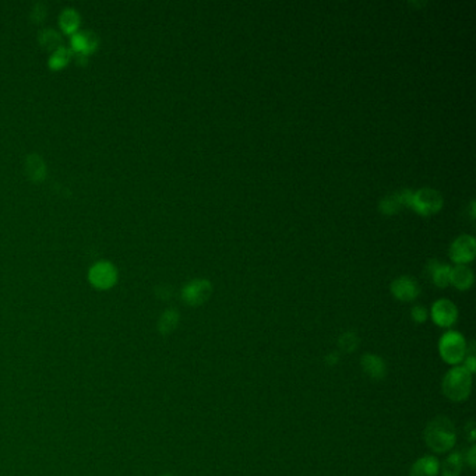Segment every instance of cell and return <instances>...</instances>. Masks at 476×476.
<instances>
[{"mask_svg":"<svg viewBox=\"0 0 476 476\" xmlns=\"http://www.w3.org/2000/svg\"><path fill=\"white\" fill-rule=\"evenodd\" d=\"M425 441L434 452L450 451L457 441L454 423L447 416L434 418L425 429Z\"/></svg>","mask_w":476,"mask_h":476,"instance_id":"1","label":"cell"},{"mask_svg":"<svg viewBox=\"0 0 476 476\" xmlns=\"http://www.w3.org/2000/svg\"><path fill=\"white\" fill-rule=\"evenodd\" d=\"M441 390L451 401L459 403L466 400L472 390V374L464 366H454L446 373Z\"/></svg>","mask_w":476,"mask_h":476,"instance_id":"2","label":"cell"},{"mask_svg":"<svg viewBox=\"0 0 476 476\" xmlns=\"http://www.w3.org/2000/svg\"><path fill=\"white\" fill-rule=\"evenodd\" d=\"M466 349H468V345L465 342V338L462 337V334L457 331H447L440 338V342H439L440 356L446 363L451 366H458L459 363H462V360L468 355Z\"/></svg>","mask_w":476,"mask_h":476,"instance_id":"3","label":"cell"},{"mask_svg":"<svg viewBox=\"0 0 476 476\" xmlns=\"http://www.w3.org/2000/svg\"><path fill=\"white\" fill-rule=\"evenodd\" d=\"M411 207L422 215L434 214L443 207V196L436 188L423 187L418 192H412Z\"/></svg>","mask_w":476,"mask_h":476,"instance_id":"4","label":"cell"},{"mask_svg":"<svg viewBox=\"0 0 476 476\" xmlns=\"http://www.w3.org/2000/svg\"><path fill=\"white\" fill-rule=\"evenodd\" d=\"M88 279L92 287L97 290H109L118 281L116 267L108 261H100L91 267L88 272Z\"/></svg>","mask_w":476,"mask_h":476,"instance_id":"5","label":"cell"},{"mask_svg":"<svg viewBox=\"0 0 476 476\" xmlns=\"http://www.w3.org/2000/svg\"><path fill=\"white\" fill-rule=\"evenodd\" d=\"M213 292V285L207 279H195L182 290L183 301L190 306L203 305Z\"/></svg>","mask_w":476,"mask_h":476,"instance_id":"6","label":"cell"},{"mask_svg":"<svg viewBox=\"0 0 476 476\" xmlns=\"http://www.w3.org/2000/svg\"><path fill=\"white\" fill-rule=\"evenodd\" d=\"M458 317L457 306L448 299H440L432 306V319L439 327H451Z\"/></svg>","mask_w":476,"mask_h":476,"instance_id":"7","label":"cell"},{"mask_svg":"<svg viewBox=\"0 0 476 476\" xmlns=\"http://www.w3.org/2000/svg\"><path fill=\"white\" fill-rule=\"evenodd\" d=\"M475 252H476V242L473 236L461 235L452 242L451 249H450V256L458 264H465L475 257Z\"/></svg>","mask_w":476,"mask_h":476,"instance_id":"8","label":"cell"},{"mask_svg":"<svg viewBox=\"0 0 476 476\" xmlns=\"http://www.w3.org/2000/svg\"><path fill=\"white\" fill-rule=\"evenodd\" d=\"M391 292L397 299L409 302L418 298L421 290L418 282L412 276H400L391 283Z\"/></svg>","mask_w":476,"mask_h":476,"instance_id":"9","label":"cell"},{"mask_svg":"<svg viewBox=\"0 0 476 476\" xmlns=\"http://www.w3.org/2000/svg\"><path fill=\"white\" fill-rule=\"evenodd\" d=\"M360 364L366 376H369L373 380H382L386 376L387 367L385 360L373 353H364L360 359Z\"/></svg>","mask_w":476,"mask_h":476,"instance_id":"10","label":"cell"},{"mask_svg":"<svg viewBox=\"0 0 476 476\" xmlns=\"http://www.w3.org/2000/svg\"><path fill=\"white\" fill-rule=\"evenodd\" d=\"M440 464L432 455H423L415 461L411 468L409 476H439Z\"/></svg>","mask_w":476,"mask_h":476,"instance_id":"11","label":"cell"},{"mask_svg":"<svg viewBox=\"0 0 476 476\" xmlns=\"http://www.w3.org/2000/svg\"><path fill=\"white\" fill-rule=\"evenodd\" d=\"M450 283H452L455 288L465 291L470 288V285L473 283V272L469 267L465 264H459L454 268H451V275H450Z\"/></svg>","mask_w":476,"mask_h":476,"instance_id":"12","label":"cell"},{"mask_svg":"<svg viewBox=\"0 0 476 476\" xmlns=\"http://www.w3.org/2000/svg\"><path fill=\"white\" fill-rule=\"evenodd\" d=\"M98 39L92 33H76L71 35V46L76 52L81 53L82 56L91 53L97 48Z\"/></svg>","mask_w":476,"mask_h":476,"instance_id":"13","label":"cell"},{"mask_svg":"<svg viewBox=\"0 0 476 476\" xmlns=\"http://www.w3.org/2000/svg\"><path fill=\"white\" fill-rule=\"evenodd\" d=\"M427 271L432 274L433 282L440 288H446L450 285V275H451V267L446 264H440L436 260L429 261Z\"/></svg>","mask_w":476,"mask_h":476,"instance_id":"14","label":"cell"},{"mask_svg":"<svg viewBox=\"0 0 476 476\" xmlns=\"http://www.w3.org/2000/svg\"><path fill=\"white\" fill-rule=\"evenodd\" d=\"M464 466V455L459 451L451 452L441 466V476H459Z\"/></svg>","mask_w":476,"mask_h":476,"instance_id":"15","label":"cell"},{"mask_svg":"<svg viewBox=\"0 0 476 476\" xmlns=\"http://www.w3.org/2000/svg\"><path fill=\"white\" fill-rule=\"evenodd\" d=\"M179 324V313L175 309H168L164 312V315L161 316L159 321H158V331L162 335H168L170 333H173V330L177 327Z\"/></svg>","mask_w":476,"mask_h":476,"instance_id":"16","label":"cell"},{"mask_svg":"<svg viewBox=\"0 0 476 476\" xmlns=\"http://www.w3.org/2000/svg\"><path fill=\"white\" fill-rule=\"evenodd\" d=\"M60 26L66 34H76L78 26H80V16L74 9H66L60 15Z\"/></svg>","mask_w":476,"mask_h":476,"instance_id":"17","label":"cell"},{"mask_svg":"<svg viewBox=\"0 0 476 476\" xmlns=\"http://www.w3.org/2000/svg\"><path fill=\"white\" fill-rule=\"evenodd\" d=\"M401 207H404V204H403V199H401L400 192L385 197L382 200V203H380V211H382L383 214H389V215L396 214Z\"/></svg>","mask_w":476,"mask_h":476,"instance_id":"18","label":"cell"},{"mask_svg":"<svg viewBox=\"0 0 476 476\" xmlns=\"http://www.w3.org/2000/svg\"><path fill=\"white\" fill-rule=\"evenodd\" d=\"M27 172L33 180H42L45 176V165L38 155H30L27 159Z\"/></svg>","mask_w":476,"mask_h":476,"instance_id":"19","label":"cell"},{"mask_svg":"<svg viewBox=\"0 0 476 476\" xmlns=\"http://www.w3.org/2000/svg\"><path fill=\"white\" fill-rule=\"evenodd\" d=\"M70 56L71 52L63 46H60L59 49L55 51V53L52 55V58L49 59V66L53 70H59L63 69L69 62H70Z\"/></svg>","mask_w":476,"mask_h":476,"instance_id":"20","label":"cell"},{"mask_svg":"<svg viewBox=\"0 0 476 476\" xmlns=\"http://www.w3.org/2000/svg\"><path fill=\"white\" fill-rule=\"evenodd\" d=\"M39 41H41V44H42L44 46H46L48 49H49V48H56V49H59L60 45H62L60 37H59L55 31H52V30L44 31V33L41 34Z\"/></svg>","mask_w":476,"mask_h":476,"instance_id":"21","label":"cell"},{"mask_svg":"<svg viewBox=\"0 0 476 476\" xmlns=\"http://www.w3.org/2000/svg\"><path fill=\"white\" fill-rule=\"evenodd\" d=\"M358 342L359 341L353 333H345L340 340V346L346 352H352L353 349H356Z\"/></svg>","mask_w":476,"mask_h":476,"instance_id":"22","label":"cell"},{"mask_svg":"<svg viewBox=\"0 0 476 476\" xmlns=\"http://www.w3.org/2000/svg\"><path fill=\"white\" fill-rule=\"evenodd\" d=\"M411 316H412V319H414L416 323H425L426 319H427V310H426L423 306L418 305V306H414V308H412Z\"/></svg>","mask_w":476,"mask_h":476,"instance_id":"23","label":"cell"},{"mask_svg":"<svg viewBox=\"0 0 476 476\" xmlns=\"http://www.w3.org/2000/svg\"><path fill=\"white\" fill-rule=\"evenodd\" d=\"M475 454H476V447H475V446H472V447L469 448L468 454H466V461H468V464H469V466H470V468H475V462H476V459H475Z\"/></svg>","mask_w":476,"mask_h":476,"instance_id":"24","label":"cell"},{"mask_svg":"<svg viewBox=\"0 0 476 476\" xmlns=\"http://www.w3.org/2000/svg\"><path fill=\"white\" fill-rule=\"evenodd\" d=\"M468 433L470 434V436H469V440L473 441V440H475V423H473V422H469V425H468Z\"/></svg>","mask_w":476,"mask_h":476,"instance_id":"25","label":"cell"},{"mask_svg":"<svg viewBox=\"0 0 476 476\" xmlns=\"http://www.w3.org/2000/svg\"><path fill=\"white\" fill-rule=\"evenodd\" d=\"M470 215L475 217V202H472V204H470Z\"/></svg>","mask_w":476,"mask_h":476,"instance_id":"26","label":"cell"},{"mask_svg":"<svg viewBox=\"0 0 476 476\" xmlns=\"http://www.w3.org/2000/svg\"><path fill=\"white\" fill-rule=\"evenodd\" d=\"M162 476H170V475H162Z\"/></svg>","mask_w":476,"mask_h":476,"instance_id":"27","label":"cell"}]
</instances>
